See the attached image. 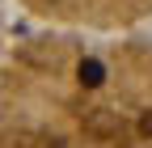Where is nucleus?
Here are the masks:
<instances>
[{"label": "nucleus", "instance_id": "f03ea898", "mask_svg": "<svg viewBox=\"0 0 152 148\" xmlns=\"http://www.w3.org/2000/svg\"><path fill=\"white\" fill-rule=\"evenodd\" d=\"M30 17L59 30H140L152 21V0H17Z\"/></svg>", "mask_w": 152, "mask_h": 148}, {"label": "nucleus", "instance_id": "7ed1b4c3", "mask_svg": "<svg viewBox=\"0 0 152 148\" xmlns=\"http://www.w3.org/2000/svg\"><path fill=\"white\" fill-rule=\"evenodd\" d=\"M9 47H4V0H0V55H4Z\"/></svg>", "mask_w": 152, "mask_h": 148}, {"label": "nucleus", "instance_id": "f257e3e1", "mask_svg": "<svg viewBox=\"0 0 152 148\" xmlns=\"http://www.w3.org/2000/svg\"><path fill=\"white\" fill-rule=\"evenodd\" d=\"M0 148H152V34L47 26L13 42Z\"/></svg>", "mask_w": 152, "mask_h": 148}]
</instances>
